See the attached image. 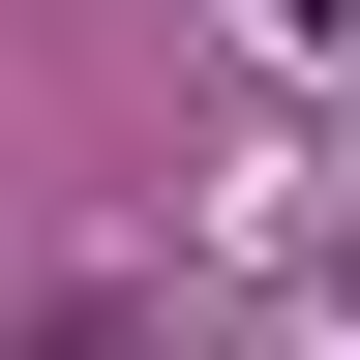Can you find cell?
Masks as SVG:
<instances>
[{"label": "cell", "instance_id": "cell-1", "mask_svg": "<svg viewBox=\"0 0 360 360\" xmlns=\"http://www.w3.org/2000/svg\"><path fill=\"white\" fill-rule=\"evenodd\" d=\"M270 30H330V0H270Z\"/></svg>", "mask_w": 360, "mask_h": 360}]
</instances>
